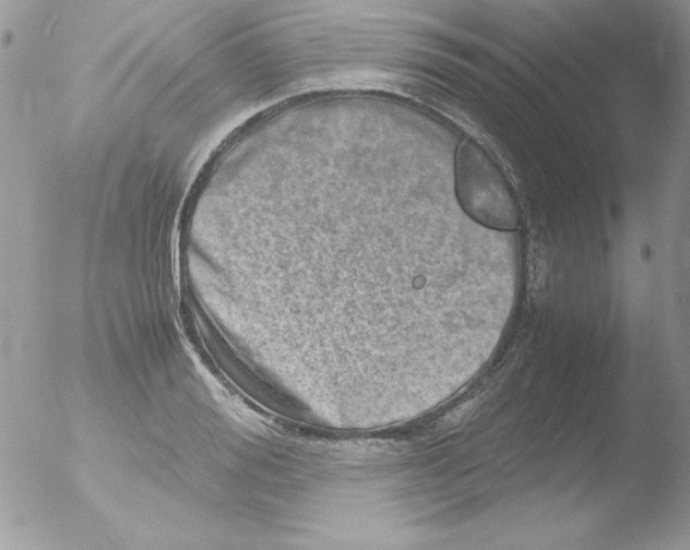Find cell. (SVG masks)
Returning a JSON list of instances; mask_svg holds the SVG:
<instances>
[{"instance_id":"cell-1","label":"cell","mask_w":690,"mask_h":550,"mask_svg":"<svg viewBox=\"0 0 690 550\" xmlns=\"http://www.w3.org/2000/svg\"><path fill=\"white\" fill-rule=\"evenodd\" d=\"M454 187L462 210L478 224L500 231L519 227L520 207L510 181L473 138L457 147Z\"/></svg>"}]
</instances>
